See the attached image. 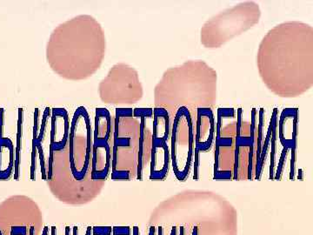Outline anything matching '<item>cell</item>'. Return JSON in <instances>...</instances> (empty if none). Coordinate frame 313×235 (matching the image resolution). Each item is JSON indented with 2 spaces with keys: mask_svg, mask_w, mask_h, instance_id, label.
I'll return each instance as SVG.
<instances>
[{
  "mask_svg": "<svg viewBox=\"0 0 313 235\" xmlns=\"http://www.w3.org/2000/svg\"><path fill=\"white\" fill-rule=\"evenodd\" d=\"M4 109H0V180L8 179L14 168V148L12 140L3 138Z\"/></svg>",
  "mask_w": 313,
  "mask_h": 235,
  "instance_id": "e0dca14e",
  "label": "cell"
},
{
  "mask_svg": "<svg viewBox=\"0 0 313 235\" xmlns=\"http://www.w3.org/2000/svg\"><path fill=\"white\" fill-rule=\"evenodd\" d=\"M290 149L284 148V149L282 151L281 157H280V159H279L276 176H274V179H277V180H280L281 179V174L282 172H283V168H284V163H285V158H286V155H287L288 151Z\"/></svg>",
  "mask_w": 313,
  "mask_h": 235,
  "instance_id": "7402d4cb",
  "label": "cell"
},
{
  "mask_svg": "<svg viewBox=\"0 0 313 235\" xmlns=\"http://www.w3.org/2000/svg\"><path fill=\"white\" fill-rule=\"evenodd\" d=\"M153 133L152 138L167 142L172 125L171 117L168 112L164 108L155 107L153 109Z\"/></svg>",
  "mask_w": 313,
  "mask_h": 235,
  "instance_id": "d6986e66",
  "label": "cell"
},
{
  "mask_svg": "<svg viewBox=\"0 0 313 235\" xmlns=\"http://www.w3.org/2000/svg\"><path fill=\"white\" fill-rule=\"evenodd\" d=\"M176 231H177L176 227H172V230H171V235H176Z\"/></svg>",
  "mask_w": 313,
  "mask_h": 235,
  "instance_id": "e575fe53",
  "label": "cell"
},
{
  "mask_svg": "<svg viewBox=\"0 0 313 235\" xmlns=\"http://www.w3.org/2000/svg\"><path fill=\"white\" fill-rule=\"evenodd\" d=\"M66 235H70V227H66Z\"/></svg>",
  "mask_w": 313,
  "mask_h": 235,
  "instance_id": "d590c367",
  "label": "cell"
},
{
  "mask_svg": "<svg viewBox=\"0 0 313 235\" xmlns=\"http://www.w3.org/2000/svg\"><path fill=\"white\" fill-rule=\"evenodd\" d=\"M11 235H13V234H12V232H11Z\"/></svg>",
  "mask_w": 313,
  "mask_h": 235,
  "instance_id": "ab89813d",
  "label": "cell"
},
{
  "mask_svg": "<svg viewBox=\"0 0 313 235\" xmlns=\"http://www.w3.org/2000/svg\"><path fill=\"white\" fill-rule=\"evenodd\" d=\"M170 163V152L167 143L160 139H152L151 153V180H164L167 175Z\"/></svg>",
  "mask_w": 313,
  "mask_h": 235,
  "instance_id": "2e32d148",
  "label": "cell"
},
{
  "mask_svg": "<svg viewBox=\"0 0 313 235\" xmlns=\"http://www.w3.org/2000/svg\"><path fill=\"white\" fill-rule=\"evenodd\" d=\"M112 232L115 235H131V228L129 227H114Z\"/></svg>",
  "mask_w": 313,
  "mask_h": 235,
  "instance_id": "484cf974",
  "label": "cell"
},
{
  "mask_svg": "<svg viewBox=\"0 0 313 235\" xmlns=\"http://www.w3.org/2000/svg\"><path fill=\"white\" fill-rule=\"evenodd\" d=\"M92 129L88 112L84 106L75 111L69 134V161L71 173L77 182H82L91 170Z\"/></svg>",
  "mask_w": 313,
  "mask_h": 235,
  "instance_id": "52a82bcc",
  "label": "cell"
},
{
  "mask_svg": "<svg viewBox=\"0 0 313 235\" xmlns=\"http://www.w3.org/2000/svg\"><path fill=\"white\" fill-rule=\"evenodd\" d=\"M77 231H79L77 227H73V235H77Z\"/></svg>",
  "mask_w": 313,
  "mask_h": 235,
  "instance_id": "836d02e7",
  "label": "cell"
},
{
  "mask_svg": "<svg viewBox=\"0 0 313 235\" xmlns=\"http://www.w3.org/2000/svg\"><path fill=\"white\" fill-rule=\"evenodd\" d=\"M27 232L26 227H14L12 228V233L13 235H23L25 232Z\"/></svg>",
  "mask_w": 313,
  "mask_h": 235,
  "instance_id": "4316f807",
  "label": "cell"
},
{
  "mask_svg": "<svg viewBox=\"0 0 313 235\" xmlns=\"http://www.w3.org/2000/svg\"><path fill=\"white\" fill-rule=\"evenodd\" d=\"M40 109H36L34 114V129H33V139H32V153H31V180H35V170H36V153H40V165H41V173L42 178L47 179V170H46V159H45V152H44L43 142L46 139V136L51 131V123H49L50 117V109L46 108L42 117V125L40 128V133L37 134L38 128V119H40Z\"/></svg>",
  "mask_w": 313,
  "mask_h": 235,
  "instance_id": "7c38bea8",
  "label": "cell"
},
{
  "mask_svg": "<svg viewBox=\"0 0 313 235\" xmlns=\"http://www.w3.org/2000/svg\"><path fill=\"white\" fill-rule=\"evenodd\" d=\"M91 229H92V228H91V227H87V230H86V232H87V233H88V235H92V233H91Z\"/></svg>",
  "mask_w": 313,
  "mask_h": 235,
  "instance_id": "d6a6232c",
  "label": "cell"
},
{
  "mask_svg": "<svg viewBox=\"0 0 313 235\" xmlns=\"http://www.w3.org/2000/svg\"><path fill=\"white\" fill-rule=\"evenodd\" d=\"M194 142L200 152H205L211 148L215 133V119L213 112L210 108H200L197 111L196 123L192 128Z\"/></svg>",
  "mask_w": 313,
  "mask_h": 235,
  "instance_id": "4fadbf2b",
  "label": "cell"
},
{
  "mask_svg": "<svg viewBox=\"0 0 313 235\" xmlns=\"http://www.w3.org/2000/svg\"><path fill=\"white\" fill-rule=\"evenodd\" d=\"M42 235H48V227H45L43 230Z\"/></svg>",
  "mask_w": 313,
  "mask_h": 235,
  "instance_id": "4dcf8cb0",
  "label": "cell"
},
{
  "mask_svg": "<svg viewBox=\"0 0 313 235\" xmlns=\"http://www.w3.org/2000/svg\"><path fill=\"white\" fill-rule=\"evenodd\" d=\"M133 116L140 119V143L138 153L137 178L143 180L144 167L151 160L152 148V132L146 125V119L153 116V109L151 108H136L133 110Z\"/></svg>",
  "mask_w": 313,
  "mask_h": 235,
  "instance_id": "30bf717a",
  "label": "cell"
},
{
  "mask_svg": "<svg viewBox=\"0 0 313 235\" xmlns=\"http://www.w3.org/2000/svg\"><path fill=\"white\" fill-rule=\"evenodd\" d=\"M200 151L195 148V163H194V179L199 180V168H200Z\"/></svg>",
  "mask_w": 313,
  "mask_h": 235,
  "instance_id": "d4e9b609",
  "label": "cell"
},
{
  "mask_svg": "<svg viewBox=\"0 0 313 235\" xmlns=\"http://www.w3.org/2000/svg\"><path fill=\"white\" fill-rule=\"evenodd\" d=\"M111 166V144L105 139H93L91 153V178L93 182H105Z\"/></svg>",
  "mask_w": 313,
  "mask_h": 235,
  "instance_id": "5bb4252c",
  "label": "cell"
},
{
  "mask_svg": "<svg viewBox=\"0 0 313 235\" xmlns=\"http://www.w3.org/2000/svg\"><path fill=\"white\" fill-rule=\"evenodd\" d=\"M111 227H94L91 229L92 235H111Z\"/></svg>",
  "mask_w": 313,
  "mask_h": 235,
  "instance_id": "cb8c5ba5",
  "label": "cell"
},
{
  "mask_svg": "<svg viewBox=\"0 0 313 235\" xmlns=\"http://www.w3.org/2000/svg\"><path fill=\"white\" fill-rule=\"evenodd\" d=\"M259 75L278 96L296 98L313 85V28L299 21L268 31L257 55Z\"/></svg>",
  "mask_w": 313,
  "mask_h": 235,
  "instance_id": "6da1fadb",
  "label": "cell"
},
{
  "mask_svg": "<svg viewBox=\"0 0 313 235\" xmlns=\"http://www.w3.org/2000/svg\"><path fill=\"white\" fill-rule=\"evenodd\" d=\"M217 80V71L204 60H189L167 69L154 88L155 107L167 111L171 122L180 108H186L193 128L198 109H212L216 104Z\"/></svg>",
  "mask_w": 313,
  "mask_h": 235,
  "instance_id": "3957f363",
  "label": "cell"
},
{
  "mask_svg": "<svg viewBox=\"0 0 313 235\" xmlns=\"http://www.w3.org/2000/svg\"><path fill=\"white\" fill-rule=\"evenodd\" d=\"M26 232H25V233H24L23 235H26Z\"/></svg>",
  "mask_w": 313,
  "mask_h": 235,
  "instance_id": "f35d334b",
  "label": "cell"
},
{
  "mask_svg": "<svg viewBox=\"0 0 313 235\" xmlns=\"http://www.w3.org/2000/svg\"><path fill=\"white\" fill-rule=\"evenodd\" d=\"M261 11L259 4L247 1L221 12L206 21L200 31L205 48L217 49L242 34L259 23Z\"/></svg>",
  "mask_w": 313,
  "mask_h": 235,
  "instance_id": "277c9868",
  "label": "cell"
},
{
  "mask_svg": "<svg viewBox=\"0 0 313 235\" xmlns=\"http://www.w3.org/2000/svg\"><path fill=\"white\" fill-rule=\"evenodd\" d=\"M159 235H163V228L161 227H159Z\"/></svg>",
  "mask_w": 313,
  "mask_h": 235,
  "instance_id": "8d00e7d4",
  "label": "cell"
},
{
  "mask_svg": "<svg viewBox=\"0 0 313 235\" xmlns=\"http://www.w3.org/2000/svg\"><path fill=\"white\" fill-rule=\"evenodd\" d=\"M154 233H155V227H150V233H149V235H154Z\"/></svg>",
  "mask_w": 313,
  "mask_h": 235,
  "instance_id": "f1b7e54d",
  "label": "cell"
},
{
  "mask_svg": "<svg viewBox=\"0 0 313 235\" xmlns=\"http://www.w3.org/2000/svg\"><path fill=\"white\" fill-rule=\"evenodd\" d=\"M133 235H140V231H139V227H134Z\"/></svg>",
  "mask_w": 313,
  "mask_h": 235,
  "instance_id": "83f0119b",
  "label": "cell"
},
{
  "mask_svg": "<svg viewBox=\"0 0 313 235\" xmlns=\"http://www.w3.org/2000/svg\"><path fill=\"white\" fill-rule=\"evenodd\" d=\"M278 134L283 148L297 147L298 108H285L278 120Z\"/></svg>",
  "mask_w": 313,
  "mask_h": 235,
  "instance_id": "9a60e30c",
  "label": "cell"
},
{
  "mask_svg": "<svg viewBox=\"0 0 313 235\" xmlns=\"http://www.w3.org/2000/svg\"><path fill=\"white\" fill-rule=\"evenodd\" d=\"M131 173L128 171H114L111 172V179L112 180H131Z\"/></svg>",
  "mask_w": 313,
  "mask_h": 235,
  "instance_id": "603a6c76",
  "label": "cell"
},
{
  "mask_svg": "<svg viewBox=\"0 0 313 235\" xmlns=\"http://www.w3.org/2000/svg\"><path fill=\"white\" fill-rule=\"evenodd\" d=\"M235 139H216L214 165V179L216 180H230L233 177Z\"/></svg>",
  "mask_w": 313,
  "mask_h": 235,
  "instance_id": "8fae6325",
  "label": "cell"
},
{
  "mask_svg": "<svg viewBox=\"0 0 313 235\" xmlns=\"http://www.w3.org/2000/svg\"><path fill=\"white\" fill-rule=\"evenodd\" d=\"M171 132L174 173L179 180H184L190 171L194 146L191 115L186 108H180L177 112Z\"/></svg>",
  "mask_w": 313,
  "mask_h": 235,
  "instance_id": "ba28073f",
  "label": "cell"
},
{
  "mask_svg": "<svg viewBox=\"0 0 313 235\" xmlns=\"http://www.w3.org/2000/svg\"><path fill=\"white\" fill-rule=\"evenodd\" d=\"M140 122L133 116V109L119 107L114 117L113 147L111 153V172L132 165L137 171L140 143Z\"/></svg>",
  "mask_w": 313,
  "mask_h": 235,
  "instance_id": "8992f818",
  "label": "cell"
},
{
  "mask_svg": "<svg viewBox=\"0 0 313 235\" xmlns=\"http://www.w3.org/2000/svg\"><path fill=\"white\" fill-rule=\"evenodd\" d=\"M35 228L34 227H31L30 228V235H34Z\"/></svg>",
  "mask_w": 313,
  "mask_h": 235,
  "instance_id": "1f68e13d",
  "label": "cell"
},
{
  "mask_svg": "<svg viewBox=\"0 0 313 235\" xmlns=\"http://www.w3.org/2000/svg\"><path fill=\"white\" fill-rule=\"evenodd\" d=\"M250 137V123L242 119V109L237 113V136Z\"/></svg>",
  "mask_w": 313,
  "mask_h": 235,
  "instance_id": "44dd1931",
  "label": "cell"
},
{
  "mask_svg": "<svg viewBox=\"0 0 313 235\" xmlns=\"http://www.w3.org/2000/svg\"><path fill=\"white\" fill-rule=\"evenodd\" d=\"M114 118L106 108H97L95 114V128L93 139H105L106 141L113 140Z\"/></svg>",
  "mask_w": 313,
  "mask_h": 235,
  "instance_id": "ac0fdd59",
  "label": "cell"
},
{
  "mask_svg": "<svg viewBox=\"0 0 313 235\" xmlns=\"http://www.w3.org/2000/svg\"><path fill=\"white\" fill-rule=\"evenodd\" d=\"M56 232H57L56 227H51V235H56Z\"/></svg>",
  "mask_w": 313,
  "mask_h": 235,
  "instance_id": "f546056e",
  "label": "cell"
},
{
  "mask_svg": "<svg viewBox=\"0 0 313 235\" xmlns=\"http://www.w3.org/2000/svg\"><path fill=\"white\" fill-rule=\"evenodd\" d=\"M106 50V35L100 22L91 15H79L52 31L46 44V60L63 79L82 81L100 70Z\"/></svg>",
  "mask_w": 313,
  "mask_h": 235,
  "instance_id": "7a4b0ae2",
  "label": "cell"
},
{
  "mask_svg": "<svg viewBox=\"0 0 313 235\" xmlns=\"http://www.w3.org/2000/svg\"><path fill=\"white\" fill-rule=\"evenodd\" d=\"M184 231H185V229H184V227H181V228H180V235H184Z\"/></svg>",
  "mask_w": 313,
  "mask_h": 235,
  "instance_id": "74e56055",
  "label": "cell"
},
{
  "mask_svg": "<svg viewBox=\"0 0 313 235\" xmlns=\"http://www.w3.org/2000/svg\"><path fill=\"white\" fill-rule=\"evenodd\" d=\"M99 94L102 102L111 105L137 104L144 96L137 70L125 63H118L100 83Z\"/></svg>",
  "mask_w": 313,
  "mask_h": 235,
  "instance_id": "5b68a950",
  "label": "cell"
},
{
  "mask_svg": "<svg viewBox=\"0 0 313 235\" xmlns=\"http://www.w3.org/2000/svg\"><path fill=\"white\" fill-rule=\"evenodd\" d=\"M70 120L65 108H53L51 116V148L47 164V179L51 180L53 167V153L66 149L68 146Z\"/></svg>",
  "mask_w": 313,
  "mask_h": 235,
  "instance_id": "9c48e42d",
  "label": "cell"
},
{
  "mask_svg": "<svg viewBox=\"0 0 313 235\" xmlns=\"http://www.w3.org/2000/svg\"><path fill=\"white\" fill-rule=\"evenodd\" d=\"M18 122H17V148L14 160V178L18 180L19 178L20 150H21V136H22V121H23V109H18Z\"/></svg>",
  "mask_w": 313,
  "mask_h": 235,
  "instance_id": "ffe728a7",
  "label": "cell"
}]
</instances>
